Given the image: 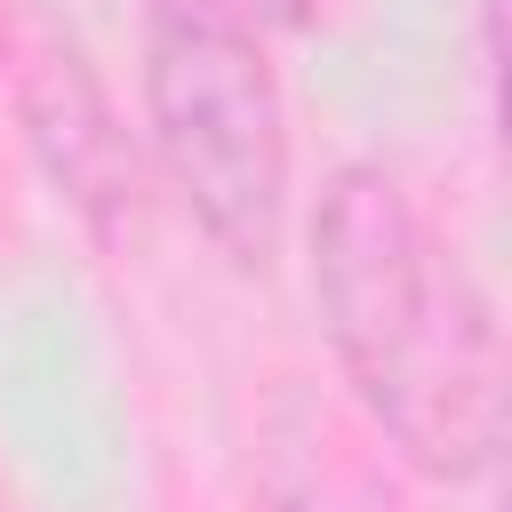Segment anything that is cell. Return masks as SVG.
<instances>
[{
    "instance_id": "obj_1",
    "label": "cell",
    "mask_w": 512,
    "mask_h": 512,
    "mask_svg": "<svg viewBox=\"0 0 512 512\" xmlns=\"http://www.w3.org/2000/svg\"><path fill=\"white\" fill-rule=\"evenodd\" d=\"M304 256L328 360L368 440H384L416 480H488L504 456V336L456 240L432 232L384 160H336Z\"/></svg>"
},
{
    "instance_id": "obj_2",
    "label": "cell",
    "mask_w": 512,
    "mask_h": 512,
    "mask_svg": "<svg viewBox=\"0 0 512 512\" xmlns=\"http://www.w3.org/2000/svg\"><path fill=\"white\" fill-rule=\"evenodd\" d=\"M144 144L200 240L264 272L288 240L296 136L264 24L240 0H144Z\"/></svg>"
},
{
    "instance_id": "obj_3",
    "label": "cell",
    "mask_w": 512,
    "mask_h": 512,
    "mask_svg": "<svg viewBox=\"0 0 512 512\" xmlns=\"http://www.w3.org/2000/svg\"><path fill=\"white\" fill-rule=\"evenodd\" d=\"M16 112H24V144H32L40 176L56 184V200H72V216L104 248H120L136 232V144L120 128L104 80L88 72V56L72 40L40 48L24 64Z\"/></svg>"
},
{
    "instance_id": "obj_4",
    "label": "cell",
    "mask_w": 512,
    "mask_h": 512,
    "mask_svg": "<svg viewBox=\"0 0 512 512\" xmlns=\"http://www.w3.org/2000/svg\"><path fill=\"white\" fill-rule=\"evenodd\" d=\"M256 512H400L376 456L328 424V416H288L264 448V480H256Z\"/></svg>"
},
{
    "instance_id": "obj_5",
    "label": "cell",
    "mask_w": 512,
    "mask_h": 512,
    "mask_svg": "<svg viewBox=\"0 0 512 512\" xmlns=\"http://www.w3.org/2000/svg\"><path fill=\"white\" fill-rule=\"evenodd\" d=\"M256 24H272V32H304L312 16H320V0H240Z\"/></svg>"
}]
</instances>
